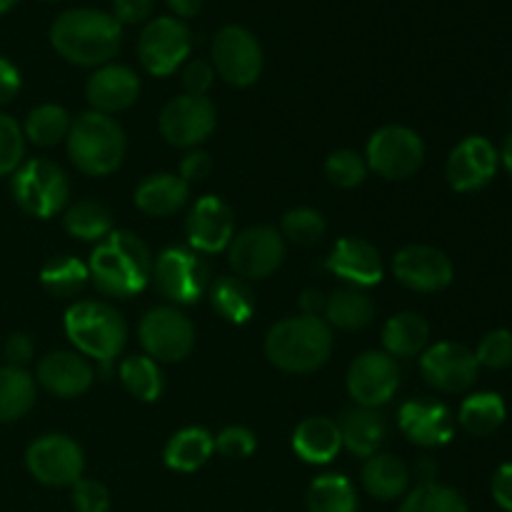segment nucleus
<instances>
[{
  "instance_id": "1",
  "label": "nucleus",
  "mask_w": 512,
  "mask_h": 512,
  "mask_svg": "<svg viewBox=\"0 0 512 512\" xmlns=\"http://www.w3.org/2000/svg\"><path fill=\"white\" fill-rule=\"evenodd\" d=\"M50 43L68 63L80 68H103L118 55L123 25L103 10H65L50 28Z\"/></svg>"
},
{
  "instance_id": "2",
  "label": "nucleus",
  "mask_w": 512,
  "mask_h": 512,
  "mask_svg": "<svg viewBox=\"0 0 512 512\" xmlns=\"http://www.w3.org/2000/svg\"><path fill=\"white\" fill-rule=\"evenodd\" d=\"M88 273L95 288L108 298H130L148 285L153 275V258L138 235L113 230L90 255Z\"/></svg>"
},
{
  "instance_id": "3",
  "label": "nucleus",
  "mask_w": 512,
  "mask_h": 512,
  "mask_svg": "<svg viewBox=\"0 0 512 512\" xmlns=\"http://www.w3.org/2000/svg\"><path fill=\"white\" fill-rule=\"evenodd\" d=\"M333 353V333L323 318L300 315L273 325L265 338V355L285 373H313Z\"/></svg>"
},
{
  "instance_id": "4",
  "label": "nucleus",
  "mask_w": 512,
  "mask_h": 512,
  "mask_svg": "<svg viewBox=\"0 0 512 512\" xmlns=\"http://www.w3.org/2000/svg\"><path fill=\"white\" fill-rule=\"evenodd\" d=\"M68 155L75 168L93 178H103L120 168L125 158V133L110 115L88 110L70 123Z\"/></svg>"
},
{
  "instance_id": "5",
  "label": "nucleus",
  "mask_w": 512,
  "mask_h": 512,
  "mask_svg": "<svg viewBox=\"0 0 512 512\" xmlns=\"http://www.w3.org/2000/svg\"><path fill=\"white\" fill-rule=\"evenodd\" d=\"M65 333L80 353L108 368L110 360L123 353L128 325L123 315L108 303L83 300V303L70 305L65 313Z\"/></svg>"
},
{
  "instance_id": "6",
  "label": "nucleus",
  "mask_w": 512,
  "mask_h": 512,
  "mask_svg": "<svg viewBox=\"0 0 512 512\" xmlns=\"http://www.w3.org/2000/svg\"><path fill=\"white\" fill-rule=\"evenodd\" d=\"M13 198L33 218H53L68 205V175L50 160H28L15 170Z\"/></svg>"
},
{
  "instance_id": "7",
  "label": "nucleus",
  "mask_w": 512,
  "mask_h": 512,
  "mask_svg": "<svg viewBox=\"0 0 512 512\" xmlns=\"http://www.w3.org/2000/svg\"><path fill=\"white\" fill-rule=\"evenodd\" d=\"M365 163L385 180L413 178L425 163L423 138L405 125H385L370 138Z\"/></svg>"
},
{
  "instance_id": "8",
  "label": "nucleus",
  "mask_w": 512,
  "mask_h": 512,
  "mask_svg": "<svg viewBox=\"0 0 512 512\" xmlns=\"http://www.w3.org/2000/svg\"><path fill=\"white\" fill-rule=\"evenodd\" d=\"M155 288L175 305L198 303L210 288V268L193 248H168L153 263Z\"/></svg>"
},
{
  "instance_id": "9",
  "label": "nucleus",
  "mask_w": 512,
  "mask_h": 512,
  "mask_svg": "<svg viewBox=\"0 0 512 512\" xmlns=\"http://www.w3.org/2000/svg\"><path fill=\"white\" fill-rule=\"evenodd\" d=\"M215 73L235 88H248L263 70V48L243 25H225L213 38Z\"/></svg>"
},
{
  "instance_id": "10",
  "label": "nucleus",
  "mask_w": 512,
  "mask_h": 512,
  "mask_svg": "<svg viewBox=\"0 0 512 512\" xmlns=\"http://www.w3.org/2000/svg\"><path fill=\"white\" fill-rule=\"evenodd\" d=\"M193 35L180 18H155L143 28L138 38L140 65L155 78L175 73L188 58Z\"/></svg>"
},
{
  "instance_id": "11",
  "label": "nucleus",
  "mask_w": 512,
  "mask_h": 512,
  "mask_svg": "<svg viewBox=\"0 0 512 512\" xmlns=\"http://www.w3.org/2000/svg\"><path fill=\"white\" fill-rule=\"evenodd\" d=\"M25 465L38 483L48 488H65L83 478V450L68 435H43L25 453Z\"/></svg>"
},
{
  "instance_id": "12",
  "label": "nucleus",
  "mask_w": 512,
  "mask_h": 512,
  "mask_svg": "<svg viewBox=\"0 0 512 512\" xmlns=\"http://www.w3.org/2000/svg\"><path fill=\"white\" fill-rule=\"evenodd\" d=\"M140 345L155 363H178L195 345L193 323L178 308H153L140 320Z\"/></svg>"
},
{
  "instance_id": "13",
  "label": "nucleus",
  "mask_w": 512,
  "mask_h": 512,
  "mask_svg": "<svg viewBox=\"0 0 512 512\" xmlns=\"http://www.w3.org/2000/svg\"><path fill=\"white\" fill-rule=\"evenodd\" d=\"M218 123L215 105L203 95H178L160 113V133L175 148H195L210 138Z\"/></svg>"
},
{
  "instance_id": "14",
  "label": "nucleus",
  "mask_w": 512,
  "mask_h": 512,
  "mask_svg": "<svg viewBox=\"0 0 512 512\" xmlns=\"http://www.w3.org/2000/svg\"><path fill=\"white\" fill-rule=\"evenodd\" d=\"M230 265L240 278L263 280L273 275L285 260V243L280 233L268 225L243 230L228 245Z\"/></svg>"
},
{
  "instance_id": "15",
  "label": "nucleus",
  "mask_w": 512,
  "mask_h": 512,
  "mask_svg": "<svg viewBox=\"0 0 512 512\" xmlns=\"http://www.w3.org/2000/svg\"><path fill=\"white\" fill-rule=\"evenodd\" d=\"M420 370L428 385L440 393L458 395L475 385L480 373L478 358L460 343H435L420 358Z\"/></svg>"
},
{
  "instance_id": "16",
  "label": "nucleus",
  "mask_w": 512,
  "mask_h": 512,
  "mask_svg": "<svg viewBox=\"0 0 512 512\" xmlns=\"http://www.w3.org/2000/svg\"><path fill=\"white\" fill-rule=\"evenodd\" d=\"M400 385V370L395 358L380 350H370L355 358L348 370V393L363 408H380L395 395Z\"/></svg>"
},
{
  "instance_id": "17",
  "label": "nucleus",
  "mask_w": 512,
  "mask_h": 512,
  "mask_svg": "<svg viewBox=\"0 0 512 512\" xmlns=\"http://www.w3.org/2000/svg\"><path fill=\"white\" fill-rule=\"evenodd\" d=\"M498 165L500 155L495 145L483 135H470L453 148L448 165H445V175H448V183L453 190L475 193L495 178Z\"/></svg>"
},
{
  "instance_id": "18",
  "label": "nucleus",
  "mask_w": 512,
  "mask_h": 512,
  "mask_svg": "<svg viewBox=\"0 0 512 512\" xmlns=\"http://www.w3.org/2000/svg\"><path fill=\"white\" fill-rule=\"evenodd\" d=\"M393 273L405 288L418 293H438L453 283V263L433 245H408L393 258Z\"/></svg>"
},
{
  "instance_id": "19",
  "label": "nucleus",
  "mask_w": 512,
  "mask_h": 512,
  "mask_svg": "<svg viewBox=\"0 0 512 512\" xmlns=\"http://www.w3.org/2000/svg\"><path fill=\"white\" fill-rule=\"evenodd\" d=\"M188 240L195 253H220L233 243L235 218L228 203L215 195H205L188 215Z\"/></svg>"
},
{
  "instance_id": "20",
  "label": "nucleus",
  "mask_w": 512,
  "mask_h": 512,
  "mask_svg": "<svg viewBox=\"0 0 512 512\" xmlns=\"http://www.w3.org/2000/svg\"><path fill=\"white\" fill-rule=\"evenodd\" d=\"M398 425L410 443L420 448H440L453 440L455 423L445 405L430 400H410L400 408Z\"/></svg>"
},
{
  "instance_id": "21",
  "label": "nucleus",
  "mask_w": 512,
  "mask_h": 512,
  "mask_svg": "<svg viewBox=\"0 0 512 512\" xmlns=\"http://www.w3.org/2000/svg\"><path fill=\"white\" fill-rule=\"evenodd\" d=\"M140 93V80L135 70L128 65H103L90 75L88 85H85V95L93 110L98 113L110 115L120 113V110L130 108L138 100Z\"/></svg>"
},
{
  "instance_id": "22",
  "label": "nucleus",
  "mask_w": 512,
  "mask_h": 512,
  "mask_svg": "<svg viewBox=\"0 0 512 512\" xmlns=\"http://www.w3.org/2000/svg\"><path fill=\"white\" fill-rule=\"evenodd\" d=\"M328 268L353 288H370L383 280V258L378 248L363 238H343L328 258Z\"/></svg>"
},
{
  "instance_id": "23",
  "label": "nucleus",
  "mask_w": 512,
  "mask_h": 512,
  "mask_svg": "<svg viewBox=\"0 0 512 512\" xmlns=\"http://www.w3.org/2000/svg\"><path fill=\"white\" fill-rule=\"evenodd\" d=\"M93 365L78 353H60L45 355L38 363V380L48 393L58 395V398H75L83 395L85 390L93 385Z\"/></svg>"
},
{
  "instance_id": "24",
  "label": "nucleus",
  "mask_w": 512,
  "mask_h": 512,
  "mask_svg": "<svg viewBox=\"0 0 512 512\" xmlns=\"http://www.w3.org/2000/svg\"><path fill=\"white\" fill-rule=\"evenodd\" d=\"M340 440L348 448V453L358 458H373L385 440V418L378 408H350L338 420Z\"/></svg>"
},
{
  "instance_id": "25",
  "label": "nucleus",
  "mask_w": 512,
  "mask_h": 512,
  "mask_svg": "<svg viewBox=\"0 0 512 512\" xmlns=\"http://www.w3.org/2000/svg\"><path fill=\"white\" fill-rule=\"evenodd\" d=\"M190 185L185 183L180 175L170 173H158L145 178L143 183L135 190V205L143 210L145 215H153V218H165V215H173L188 203Z\"/></svg>"
},
{
  "instance_id": "26",
  "label": "nucleus",
  "mask_w": 512,
  "mask_h": 512,
  "mask_svg": "<svg viewBox=\"0 0 512 512\" xmlns=\"http://www.w3.org/2000/svg\"><path fill=\"white\" fill-rule=\"evenodd\" d=\"M343 448L340 428L330 418H305L295 428L293 450L310 465H325Z\"/></svg>"
},
{
  "instance_id": "27",
  "label": "nucleus",
  "mask_w": 512,
  "mask_h": 512,
  "mask_svg": "<svg viewBox=\"0 0 512 512\" xmlns=\"http://www.w3.org/2000/svg\"><path fill=\"white\" fill-rule=\"evenodd\" d=\"M360 480H363V488L368 490L373 498L395 500L400 498V495L408 493L410 470L408 465L400 458H395V455L375 453L373 458L365 460Z\"/></svg>"
},
{
  "instance_id": "28",
  "label": "nucleus",
  "mask_w": 512,
  "mask_h": 512,
  "mask_svg": "<svg viewBox=\"0 0 512 512\" xmlns=\"http://www.w3.org/2000/svg\"><path fill=\"white\" fill-rule=\"evenodd\" d=\"M215 438L205 428H185L165 445V465L178 473H195L210 460Z\"/></svg>"
},
{
  "instance_id": "29",
  "label": "nucleus",
  "mask_w": 512,
  "mask_h": 512,
  "mask_svg": "<svg viewBox=\"0 0 512 512\" xmlns=\"http://www.w3.org/2000/svg\"><path fill=\"white\" fill-rule=\"evenodd\" d=\"M430 328L420 315L400 313L383 328V345L390 358H415L425 350Z\"/></svg>"
},
{
  "instance_id": "30",
  "label": "nucleus",
  "mask_w": 512,
  "mask_h": 512,
  "mask_svg": "<svg viewBox=\"0 0 512 512\" xmlns=\"http://www.w3.org/2000/svg\"><path fill=\"white\" fill-rule=\"evenodd\" d=\"M325 318L328 325H335L340 330H363L370 325L375 315V305L368 295L360 288H343L335 290L328 300H325Z\"/></svg>"
},
{
  "instance_id": "31",
  "label": "nucleus",
  "mask_w": 512,
  "mask_h": 512,
  "mask_svg": "<svg viewBox=\"0 0 512 512\" xmlns=\"http://www.w3.org/2000/svg\"><path fill=\"white\" fill-rule=\"evenodd\" d=\"M35 403V380L25 368H0V423L20 420Z\"/></svg>"
},
{
  "instance_id": "32",
  "label": "nucleus",
  "mask_w": 512,
  "mask_h": 512,
  "mask_svg": "<svg viewBox=\"0 0 512 512\" xmlns=\"http://www.w3.org/2000/svg\"><path fill=\"white\" fill-rule=\"evenodd\" d=\"M505 415H508V408L498 393H475L460 405L458 420L465 433L485 438V435H493L495 430H500V425L505 423Z\"/></svg>"
},
{
  "instance_id": "33",
  "label": "nucleus",
  "mask_w": 512,
  "mask_h": 512,
  "mask_svg": "<svg viewBox=\"0 0 512 512\" xmlns=\"http://www.w3.org/2000/svg\"><path fill=\"white\" fill-rule=\"evenodd\" d=\"M308 512H358V495L345 475H320L308 490Z\"/></svg>"
},
{
  "instance_id": "34",
  "label": "nucleus",
  "mask_w": 512,
  "mask_h": 512,
  "mask_svg": "<svg viewBox=\"0 0 512 512\" xmlns=\"http://www.w3.org/2000/svg\"><path fill=\"white\" fill-rule=\"evenodd\" d=\"M120 380L133 398L153 403L163 393V373L148 355H130L120 363Z\"/></svg>"
},
{
  "instance_id": "35",
  "label": "nucleus",
  "mask_w": 512,
  "mask_h": 512,
  "mask_svg": "<svg viewBox=\"0 0 512 512\" xmlns=\"http://www.w3.org/2000/svg\"><path fill=\"white\" fill-rule=\"evenodd\" d=\"M88 280V265L80 263L78 258H70V255L53 258L40 270V283L55 298H73V295H78L85 288Z\"/></svg>"
},
{
  "instance_id": "36",
  "label": "nucleus",
  "mask_w": 512,
  "mask_h": 512,
  "mask_svg": "<svg viewBox=\"0 0 512 512\" xmlns=\"http://www.w3.org/2000/svg\"><path fill=\"white\" fill-rule=\"evenodd\" d=\"M213 308L223 315L228 323H248L255 310V298L243 278H220L210 288Z\"/></svg>"
},
{
  "instance_id": "37",
  "label": "nucleus",
  "mask_w": 512,
  "mask_h": 512,
  "mask_svg": "<svg viewBox=\"0 0 512 512\" xmlns=\"http://www.w3.org/2000/svg\"><path fill=\"white\" fill-rule=\"evenodd\" d=\"M65 230L80 240H103L113 233V215L105 205L80 200L65 213Z\"/></svg>"
},
{
  "instance_id": "38",
  "label": "nucleus",
  "mask_w": 512,
  "mask_h": 512,
  "mask_svg": "<svg viewBox=\"0 0 512 512\" xmlns=\"http://www.w3.org/2000/svg\"><path fill=\"white\" fill-rule=\"evenodd\" d=\"M68 133H70L68 110L53 103L38 105L35 110H30L23 128L25 138L35 145H43V148H50V145L60 143L63 138H68Z\"/></svg>"
},
{
  "instance_id": "39",
  "label": "nucleus",
  "mask_w": 512,
  "mask_h": 512,
  "mask_svg": "<svg viewBox=\"0 0 512 512\" xmlns=\"http://www.w3.org/2000/svg\"><path fill=\"white\" fill-rule=\"evenodd\" d=\"M400 512H468V503L450 485L430 483L410 490L400 505Z\"/></svg>"
},
{
  "instance_id": "40",
  "label": "nucleus",
  "mask_w": 512,
  "mask_h": 512,
  "mask_svg": "<svg viewBox=\"0 0 512 512\" xmlns=\"http://www.w3.org/2000/svg\"><path fill=\"white\" fill-rule=\"evenodd\" d=\"M283 235L295 245H315L323 240L325 235V220L318 210L310 208H295L290 213H285L283 223Z\"/></svg>"
},
{
  "instance_id": "41",
  "label": "nucleus",
  "mask_w": 512,
  "mask_h": 512,
  "mask_svg": "<svg viewBox=\"0 0 512 512\" xmlns=\"http://www.w3.org/2000/svg\"><path fill=\"white\" fill-rule=\"evenodd\" d=\"M325 175L338 188H358L368 175V163L355 150H335L325 163Z\"/></svg>"
},
{
  "instance_id": "42",
  "label": "nucleus",
  "mask_w": 512,
  "mask_h": 512,
  "mask_svg": "<svg viewBox=\"0 0 512 512\" xmlns=\"http://www.w3.org/2000/svg\"><path fill=\"white\" fill-rule=\"evenodd\" d=\"M25 135L10 115L0 113V178L15 173L23 163Z\"/></svg>"
},
{
  "instance_id": "43",
  "label": "nucleus",
  "mask_w": 512,
  "mask_h": 512,
  "mask_svg": "<svg viewBox=\"0 0 512 512\" xmlns=\"http://www.w3.org/2000/svg\"><path fill=\"white\" fill-rule=\"evenodd\" d=\"M478 365H485L490 370H505L512 365V333L500 328L485 335L475 350Z\"/></svg>"
},
{
  "instance_id": "44",
  "label": "nucleus",
  "mask_w": 512,
  "mask_h": 512,
  "mask_svg": "<svg viewBox=\"0 0 512 512\" xmlns=\"http://www.w3.org/2000/svg\"><path fill=\"white\" fill-rule=\"evenodd\" d=\"M73 505L78 512H108L110 510V493L98 480L80 478L73 485Z\"/></svg>"
},
{
  "instance_id": "45",
  "label": "nucleus",
  "mask_w": 512,
  "mask_h": 512,
  "mask_svg": "<svg viewBox=\"0 0 512 512\" xmlns=\"http://www.w3.org/2000/svg\"><path fill=\"white\" fill-rule=\"evenodd\" d=\"M215 450L223 458H248L255 450V435L243 425H233L215 438Z\"/></svg>"
},
{
  "instance_id": "46",
  "label": "nucleus",
  "mask_w": 512,
  "mask_h": 512,
  "mask_svg": "<svg viewBox=\"0 0 512 512\" xmlns=\"http://www.w3.org/2000/svg\"><path fill=\"white\" fill-rule=\"evenodd\" d=\"M213 78V65L205 63V60H193V63H188V68H185L183 85L185 90H188V95H203L205 98V93H208L210 85H213Z\"/></svg>"
},
{
  "instance_id": "47",
  "label": "nucleus",
  "mask_w": 512,
  "mask_h": 512,
  "mask_svg": "<svg viewBox=\"0 0 512 512\" xmlns=\"http://www.w3.org/2000/svg\"><path fill=\"white\" fill-rule=\"evenodd\" d=\"M153 10V0H113V18L120 25L143 23Z\"/></svg>"
},
{
  "instance_id": "48",
  "label": "nucleus",
  "mask_w": 512,
  "mask_h": 512,
  "mask_svg": "<svg viewBox=\"0 0 512 512\" xmlns=\"http://www.w3.org/2000/svg\"><path fill=\"white\" fill-rule=\"evenodd\" d=\"M210 168H213V163H210V155L203 153V150H193V153L185 155L183 163H180V178L190 185L193 180L208 178Z\"/></svg>"
},
{
  "instance_id": "49",
  "label": "nucleus",
  "mask_w": 512,
  "mask_h": 512,
  "mask_svg": "<svg viewBox=\"0 0 512 512\" xmlns=\"http://www.w3.org/2000/svg\"><path fill=\"white\" fill-rule=\"evenodd\" d=\"M5 358H8V363L15 365V368L28 365L30 358H33V340L25 333L10 335L8 343H5Z\"/></svg>"
},
{
  "instance_id": "50",
  "label": "nucleus",
  "mask_w": 512,
  "mask_h": 512,
  "mask_svg": "<svg viewBox=\"0 0 512 512\" xmlns=\"http://www.w3.org/2000/svg\"><path fill=\"white\" fill-rule=\"evenodd\" d=\"M493 498L505 512H512V463L500 465L493 475Z\"/></svg>"
},
{
  "instance_id": "51",
  "label": "nucleus",
  "mask_w": 512,
  "mask_h": 512,
  "mask_svg": "<svg viewBox=\"0 0 512 512\" xmlns=\"http://www.w3.org/2000/svg\"><path fill=\"white\" fill-rule=\"evenodd\" d=\"M20 90V73L10 60L0 58V105H5L8 100L15 98V93Z\"/></svg>"
},
{
  "instance_id": "52",
  "label": "nucleus",
  "mask_w": 512,
  "mask_h": 512,
  "mask_svg": "<svg viewBox=\"0 0 512 512\" xmlns=\"http://www.w3.org/2000/svg\"><path fill=\"white\" fill-rule=\"evenodd\" d=\"M413 475L418 478L420 485L435 483V478H438V463H435V460H430V458H420L418 463H415Z\"/></svg>"
},
{
  "instance_id": "53",
  "label": "nucleus",
  "mask_w": 512,
  "mask_h": 512,
  "mask_svg": "<svg viewBox=\"0 0 512 512\" xmlns=\"http://www.w3.org/2000/svg\"><path fill=\"white\" fill-rule=\"evenodd\" d=\"M325 300L318 290H305L303 298H300V308H303V315H315L318 318L320 310H325Z\"/></svg>"
},
{
  "instance_id": "54",
  "label": "nucleus",
  "mask_w": 512,
  "mask_h": 512,
  "mask_svg": "<svg viewBox=\"0 0 512 512\" xmlns=\"http://www.w3.org/2000/svg\"><path fill=\"white\" fill-rule=\"evenodd\" d=\"M165 3L178 18H193L203 8V0H165Z\"/></svg>"
},
{
  "instance_id": "55",
  "label": "nucleus",
  "mask_w": 512,
  "mask_h": 512,
  "mask_svg": "<svg viewBox=\"0 0 512 512\" xmlns=\"http://www.w3.org/2000/svg\"><path fill=\"white\" fill-rule=\"evenodd\" d=\"M503 163H505V168H508V173H510V178H512V133L508 135V140H505Z\"/></svg>"
},
{
  "instance_id": "56",
  "label": "nucleus",
  "mask_w": 512,
  "mask_h": 512,
  "mask_svg": "<svg viewBox=\"0 0 512 512\" xmlns=\"http://www.w3.org/2000/svg\"><path fill=\"white\" fill-rule=\"evenodd\" d=\"M15 3H18V0H0V13H8Z\"/></svg>"
}]
</instances>
